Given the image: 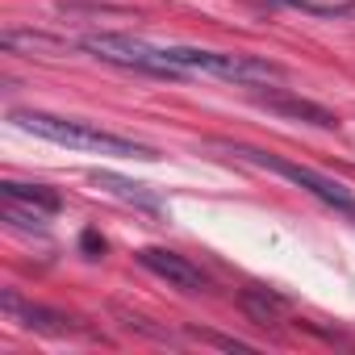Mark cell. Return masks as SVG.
<instances>
[{
	"label": "cell",
	"instance_id": "cell-4",
	"mask_svg": "<svg viewBox=\"0 0 355 355\" xmlns=\"http://www.w3.org/2000/svg\"><path fill=\"white\" fill-rule=\"evenodd\" d=\"M234 155H243V159H251V163H259V167H268V171L284 175V180L301 184L305 193H313L318 201H326L330 209H338V214H351V218H355V197H351V189H347V184H338V180H330V175H322V171H313V167H301V163H288V159H280V155L251 150V146H239Z\"/></svg>",
	"mask_w": 355,
	"mask_h": 355
},
{
	"label": "cell",
	"instance_id": "cell-10",
	"mask_svg": "<svg viewBox=\"0 0 355 355\" xmlns=\"http://www.w3.org/2000/svg\"><path fill=\"white\" fill-rule=\"evenodd\" d=\"M92 180H96L101 189H109V193L125 197V201H138V205H146V209H155V205H159L150 193H142V184H130V180H121V175H113V171H92Z\"/></svg>",
	"mask_w": 355,
	"mask_h": 355
},
{
	"label": "cell",
	"instance_id": "cell-3",
	"mask_svg": "<svg viewBox=\"0 0 355 355\" xmlns=\"http://www.w3.org/2000/svg\"><path fill=\"white\" fill-rule=\"evenodd\" d=\"M80 46L92 51L105 63H121V67H134V71H146V76H167V80L184 76L180 67L167 63L163 46H150V42L130 38V34H88V38H80Z\"/></svg>",
	"mask_w": 355,
	"mask_h": 355
},
{
	"label": "cell",
	"instance_id": "cell-9",
	"mask_svg": "<svg viewBox=\"0 0 355 355\" xmlns=\"http://www.w3.org/2000/svg\"><path fill=\"white\" fill-rule=\"evenodd\" d=\"M5 201H17V205H30V209H42V214H55L59 209V193L42 189V184H17V180H5L0 184Z\"/></svg>",
	"mask_w": 355,
	"mask_h": 355
},
{
	"label": "cell",
	"instance_id": "cell-11",
	"mask_svg": "<svg viewBox=\"0 0 355 355\" xmlns=\"http://www.w3.org/2000/svg\"><path fill=\"white\" fill-rule=\"evenodd\" d=\"M0 46H5V51H55L59 42H55V38H46V34H21V30H5Z\"/></svg>",
	"mask_w": 355,
	"mask_h": 355
},
{
	"label": "cell",
	"instance_id": "cell-6",
	"mask_svg": "<svg viewBox=\"0 0 355 355\" xmlns=\"http://www.w3.org/2000/svg\"><path fill=\"white\" fill-rule=\"evenodd\" d=\"M255 105H263V109H272V113H280V117H293V121L318 125V130H334V125H338V117H334L326 105L305 101V96H288V92H259V96H255Z\"/></svg>",
	"mask_w": 355,
	"mask_h": 355
},
{
	"label": "cell",
	"instance_id": "cell-7",
	"mask_svg": "<svg viewBox=\"0 0 355 355\" xmlns=\"http://www.w3.org/2000/svg\"><path fill=\"white\" fill-rule=\"evenodd\" d=\"M0 305H5V313L9 318H17L21 326H30V330H38V334H71V330H80L76 326V318H67V313H55V309H42V305H21L17 301V293H5L0 297Z\"/></svg>",
	"mask_w": 355,
	"mask_h": 355
},
{
	"label": "cell",
	"instance_id": "cell-12",
	"mask_svg": "<svg viewBox=\"0 0 355 355\" xmlns=\"http://www.w3.org/2000/svg\"><path fill=\"white\" fill-rule=\"evenodd\" d=\"M80 243H84V251H88V255H101V251H105V239H101L96 230H84V239H80Z\"/></svg>",
	"mask_w": 355,
	"mask_h": 355
},
{
	"label": "cell",
	"instance_id": "cell-1",
	"mask_svg": "<svg viewBox=\"0 0 355 355\" xmlns=\"http://www.w3.org/2000/svg\"><path fill=\"white\" fill-rule=\"evenodd\" d=\"M13 121L38 138H51L59 146H76V150H101V155H138V159H155L150 146L109 134L92 121H76V117H55V113H38V109H13Z\"/></svg>",
	"mask_w": 355,
	"mask_h": 355
},
{
	"label": "cell",
	"instance_id": "cell-2",
	"mask_svg": "<svg viewBox=\"0 0 355 355\" xmlns=\"http://www.w3.org/2000/svg\"><path fill=\"white\" fill-rule=\"evenodd\" d=\"M163 55L180 71H205V76L234 80V84H268L284 76L280 63H268L255 55H222V51H201V46H163Z\"/></svg>",
	"mask_w": 355,
	"mask_h": 355
},
{
	"label": "cell",
	"instance_id": "cell-5",
	"mask_svg": "<svg viewBox=\"0 0 355 355\" xmlns=\"http://www.w3.org/2000/svg\"><path fill=\"white\" fill-rule=\"evenodd\" d=\"M138 263L146 272H155L159 280H167L171 288H180V293H205L209 280L201 276L197 263H189L184 255H175V251H163V247H142L138 251Z\"/></svg>",
	"mask_w": 355,
	"mask_h": 355
},
{
	"label": "cell",
	"instance_id": "cell-8",
	"mask_svg": "<svg viewBox=\"0 0 355 355\" xmlns=\"http://www.w3.org/2000/svg\"><path fill=\"white\" fill-rule=\"evenodd\" d=\"M239 305H243V313H247L255 326H276L280 313L288 309L284 297H276V293H268V288H247V293L239 297Z\"/></svg>",
	"mask_w": 355,
	"mask_h": 355
}]
</instances>
